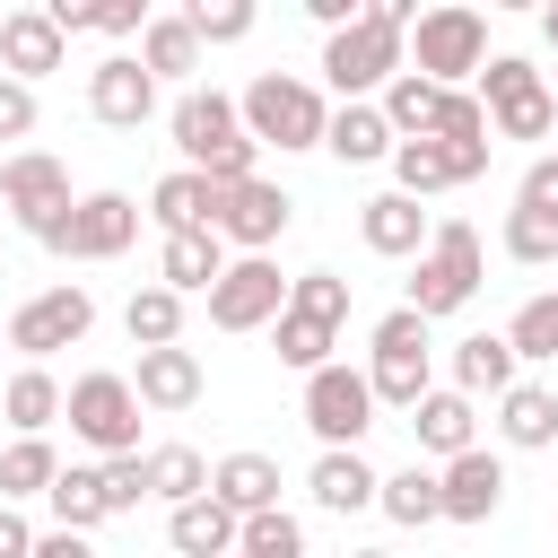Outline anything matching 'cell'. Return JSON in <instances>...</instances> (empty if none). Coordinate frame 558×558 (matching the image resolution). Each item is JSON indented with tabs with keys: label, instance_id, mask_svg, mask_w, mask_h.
<instances>
[{
	"label": "cell",
	"instance_id": "cell-25",
	"mask_svg": "<svg viewBox=\"0 0 558 558\" xmlns=\"http://www.w3.org/2000/svg\"><path fill=\"white\" fill-rule=\"evenodd\" d=\"M514 366H523V357H514L506 331H471V340H453V392H471V401H480V392H488V401L514 392V384H523Z\"/></svg>",
	"mask_w": 558,
	"mask_h": 558
},
{
	"label": "cell",
	"instance_id": "cell-24",
	"mask_svg": "<svg viewBox=\"0 0 558 558\" xmlns=\"http://www.w3.org/2000/svg\"><path fill=\"white\" fill-rule=\"evenodd\" d=\"M235 541H244V514L218 506V497H192V506L166 514V549L174 558H235Z\"/></svg>",
	"mask_w": 558,
	"mask_h": 558
},
{
	"label": "cell",
	"instance_id": "cell-8",
	"mask_svg": "<svg viewBox=\"0 0 558 558\" xmlns=\"http://www.w3.org/2000/svg\"><path fill=\"white\" fill-rule=\"evenodd\" d=\"M375 384H366V366H323V375H305V427L323 436V453H357L366 445V427H375Z\"/></svg>",
	"mask_w": 558,
	"mask_h": 558
},
{
	"label": "cell",
	"instance_id": "cell-1",
	"mask_svg": "<svg viewBox=\"0 0 558 558\" xmlns=\"http://www.w3.org/2000/svg\"><path fill=\"white\" fill-rule=\"evenodd\" d=\"M410 26H418V0H366L349 35H323V87L340 105H375L410 70Z\"/></svg>",
	"mask_w": 558,
	"mask_h": 558
},
{
	"label": "cell",
	"instance_id": "cell-28",
	"mask_svg": "<svg viewBox=\"0 0 558 558\" xmlns=\"http://www.w3.org/2000/svg\"><path fill=\"white\" fill-rule=\"evenodd\" d=\"M323 148L340 157V166H392V122H384V105H331V131H323Z\"/></svg>",
	"mask_w": 558,
	"mask_h": 558
},
{
	"label": "cell",
	"instance_id": "cell-35",
	"mask_svg": "<svg viewBox=\"0 0 558 558\" xmlns=\"http://www.w3.org/2000/svg\"><path fill=\"white\" fill-rule=\"evenodd\" d=\"M122 331H131V349H174L183 340V296L174 288H131V305H122Z\"/></svg>",
	"mask_w": 558,
	"mask_h": 558
},
{
	"label": "cell",
	"instance_id": "cell-51",
	"mask_svg": "<svg viewBox=\"0 0 558 558\" xmlns=\"http://www.w3.org/2000/svg\"><path fill=\"white\" fill-rule=\"evenodd\" d=\"M541 44H549V52H558V0H549V9H541Z\"/></svg>",
	"mask_w": 558,
	"mask_h": 558
},
{
	"label": "cell",
	"instance_id": "cell-39",
	"mask_svg": "<svg viewBox=\"0 0 558 558\" xmlns=\"http://www.w3.org/2000/svg\"><path fill=\"white\" fill-rule=\"evenodd\" d=\"M506 340H514V357H523V366H549V357H558V288L523 296V305H514V323H506Z\"/></svg>",
	"mask_w": 558,
	"mask_h": 558
},
{
	"label": "cell",
	"instance_id": "cell-12",
	"mask_svg": "<svg viewBox=\"0 0 558 558\" xmlns=\"http://www.w3.org/2000/svg\"><path fill=\"white\" fill-rule=\"evenodd\" d=\"M288 218H296V201L270 183V174H253V183H235V192H218V244H235V253H270L279 235H288Z\"/></svg>",
	"mask_w": 558,
	"mask_h": 558
},
{
	"label": "cell",
	"instance_id": "cell-22",
	"mask_svg": "<svg viewBox=\"0 0 558 558\" xmlns=\"http://www.w3.org/2000/svg\"><path fill=\"white\" fill-rule=\"evenodd\" d=\"M227 279V244H218V227H192V235H166L157 244V288H174V296H209Z\"/></svg>",
	"mask_w": 558,
	"mask_h": 558
},
{
	"label": "cell",
	"instance_id": "cell-52",
	"mask_svg": "<svg viewBox=\"0 0 558 558\" xmlns=\"http://www.w3.org/2000/svg\"><path fill=\"white\" fill-rule=\"evenodd\" d=\"M349 558H392V549H349Z\"/></svg>",
	"mask_w": 558,
	"mask_h": 558
},
{
	"label": "cell",
	"instance_id": "cell-48",
	"mask_svg": "<svg viewBox=\"0 0 558 558\" xmlns=\"http://www.w3.org/2000/svg\"><path fill=\"white\" fill-rule=\"evenodd\" d=\"M26 131H35V87L0 70V140H26Z\"/></svg>",
	"mask_w": 558,
	"mask_h": 558
},
{
	"label": "cell",
	"instance_id": "cell-30",
	"mask_svg": "<svg viewBox=\"0 0 558 558\" xmlns=\"http://www.w3.org/2000/svg\"><path fill=\"white\" fill-rule=\"evenodd\" d=\"M497 436H506L514 453L558 445V392H549V384H514V392H497Z\"/></svg>",
	"mask_w": 558,
	"mask_h": 558
},
{
	"label": "cell",
	"instance_id": "cell-38",
	"mask_svg": "<svg viewBox=\"0 0 558 558\" xmlns=\"http://www.w3.org/2000/svg\"><path fill=\"white\" fill-rule=\"evenodd\" d=\"M270 340H279V366H296V375H323V366H331V349H340V331H331V323H314V314H296V305L270 323Z\"/></svg>",
	"mask_w": 558,
	"mask_h": 558
},
{
	"label": "cell",
	"instance_id": "cell-53",
	"mask_svg": "<svg viewBox=\"0 0 558 558\" xmlns=\"http://www.w3.org/2000/svg\"><path fill=\"white\" fill-rule=\"evenodd\" d=\"M0 166H9V157H0Z\"/></svg>",
	"mask_w": 558,
	"mask_h": 558
},
{
	"label": "cell",
	"instance_id": "cell-40",
	"mask_svg": "<svg viewBox=\"0 0 558 558\" xmlns=\"http://www.w3.org/2000/svg\"><path fill=\"white\" fill-rule=\"evenodd\" d=\"M183 26H192V35H201V52H209V44H244V35L262 26V9H253V0H192V9H183Z\"/></svg>",
	"mask_w": 558,
	"mask_h": 558
},
{
	"label": "cell",
	"instance_id": "cell-14",
	"mask_svg": "<svg viewBox=\"0 0 558 558\" xmlns=\"http://www.w3.org/2000/svg\"><path fill=\"white\" fill-rule=\"evenodd\" d=\"M166 131H174L183 166L201 174L227 140H244V113H235V96H227V87H183V96H174V113H166Z\"/></svg>",
	"mask_w": 558,
	"mask_h": 558
},
{
	"label": "cell",
	"instance_id": "cell-21",
	"mask_svg": "<svg viewBox=\"0 0 558 558\" xmlns=\"http://www.w3.org/2000/svg\"><path fill=\"white\" fill-rule=\"evenodd\" d=\"M357 235H366V253H384V262H418L427 235H436V218H427L410 192H375V201L357 209Z\"/></svg>",
	"mask_w": 558,
	"mask_h": 558
},
{
	"label": "cell",
	"instance_id": "cell-47",
	"mask_svg": "<svg viewBox=\"0 0 558 558\" xmlns=\"http://www.w3.org/2000/svg\"><path fill=\"white\" fill-rule=\"evenodd\" d=\"M148 17H157V9H140V0H96L87 35H113V44H122V35H148Z\"/></svg>",
	"mask_w": 558,
	"mask_h": 558
},
{
	"label": "cell",
	"instance_id": "cell-5",
	"mask_svg": "<svg viewBox=\"0 0 558 558\" xmlns=\"http://www.w3.org/2000/svg\"><path fill=\"white\" fill-rule=\"evenodd\" d=\"M410 70H418V78H436V87L480 78V70H488V17H480V9H462V0L418 9V26H410Z\"/></svg>",
	"mask_w": 558,
	"mask_h": 558
},
{
	"label": "cell",
	"instance_id": "cell-18",
	"mask_svg": "<svg viewBox=\"0 0 558 558\" xmlns=\"http://www.w3.org/2000/svg\"><path fill=\"white\" fill-rule=\"evenodd\" d=\"M410 436H418V453L445 471L453 453H471V445H480V401H471V392H453V384H436V392L410 410Z\"/></svg>",
	"mask_w": 558,
	"mask_h": 558
},
{
	"label": "cell",
	"instance_id": "cell-9",
	"mask_svg": "<svg viewBox=\"0 0 558 558\" xmlns=\"http://www.w3.org/2000/svg\"><path fill=\"white\" fill-rule=\"evenodd\" d=\"M96 331V296L78 288V279H61V288H35L17 314H9V349L26 357V366H44L52 349H78Z\"/></svg>",
	"mask_w": 558,
	"mask_h": 558
},
{
	"label": "cell",
	"instance_id": "cell-29",
	"mask_svg": "<svg viewBox=\"0 0 558 558\" xmlns=\"http://www.w3.org/2000/svg\"><path fill=\"white\" fill-rule=\"evenodd\" d=\"M148 218H157V235H192V227H209V218H218V183H209V174H192V166H174V174H157Z\"/></svg>",
	"mask_w": 558,
	"mask_h": 558
},
{
	"label": "cell",
	"instance_id": "cell-27",
	"mask_svg": "<svg viewBox=\"0 0 558 558\" xmlns=\"http://www.w3.org/2000/svg\"><path fill=\"white\" fill-rule=\"evenodd\" d=\"M52 532H87L96 541V523H113V497H105V462H61V480H52Z\"/></svg>",
	"mask_w": 558,
	"mask_h": 558
},
{
	"label": "cell",
	"instance_id": "cell-50",
	"mask_svg": "<svg viewBox=\"0 0 558 558\" xmlns=\"http://www.w3.org/2000/svg\"><path fill=\"white\" fill-rule=\"evenodd\" d=\"M35 558H96V541H87V532H44Z\"/></svg>",
	"mask_w": 558,
	"mask_h": 558
},
{
	"label": "cell",
	"instance_id": "cell-11",
	"mask_svg": "<svg viewBox=\"0 0 558 558\" xmlns=\"http://www.w3.org/2000/svg\"><path fill=\"white\" fill-rule=\"evenodd\" d=\"M279 314H288L279 262H270V253H235L227 279L209 288V331H262V323H279Z\"/></svg>",
	"mask_w": 558,
	"mask_h": 558
},
{
	"label": "cell",
	"instance_id": "cell-41",
	"mask_svg": "<svg viewBox=\"0 0 558 558\" xmlns=\"http://www.w3.org/2000/svg\"><path fill=\"white\" fill-rule=\"evenodd\" d=\"M427 140H445V148H488L497 131H488V105L471 96V87H445V105H436V131Z\"/></svg>",
	"mask_w": 558,
	"mask_h": 558
},
{
	"label": "cell",
	"instance_id": "cell-45",
	"mask_svg": "<svg viewBox=\"0 0 558 558\" xmlns=\"http://www.w3.org/2000/svg\"><path fill=\"white\" fill-rule=\"evenodd\" d=\"M514 209H532V218H558V148L523 166V183H514Z\"/></svg>",
	"mask_w": 558,
	"mask_h": 558
},
{
	"label": "cell",
	"instance_id": "cell-49",
	"mask_svg": "<svg viewBox=\"0 0 558 558\" xmlns=\"http://www.w3.org/2000/svg\"><path fill=\"white\" fill-rule=\"evenodd\" d=\"M35 541H44V532H35L17 506H0V558H35Z\"/></svg>",
	"mask_w": 558,
	"mask_h": 558
},
{
	"label": "cell",
	"instance_id": "cell-4",
	"mask_svg": "<svg viewBox=\"0 0 558 558\" xmlns=\"http://www.w3.org/2000/svg\"><path fill=\"white\" fill-rule=\"evenodd\" d=\"M375 357H366V384H375V401L384 410H418L427 392H436V340H427V323L410 314V305H392L384 323H375V340H366Z\"/></svg>",
	"mask_w": 558,
	"mask_h": 558
},
{
	"label": "cell",
	"instance_id": "cell-20",
	"mask_svg": "<svg viewBox=\"0 0 558 558\" xmlns=\"http://www.w3.org/2000/svg\"><path fill=\"white\" fill-rule=\"evenodd\" d=\"M61 61H70V35L52 26V9H9V17H0V70H9V78L35 87V78L61 70Z\"/></svg>",
	"mask_w": 558,
	"mask_h": 558
},
{
	"label": "cell",
	"instance_id": "cell-13",
	"mask_svg": "<svg viewBox=\"0 0 558 558\" xmlns=\"http://www.w3.org/2000/svg\"><path fill=\"white\" fill-rule=\"evenodd\" d=\"M87 113H96L105 131H140V122L157 113V78H148V61H140V52H105V61L87 70Z\"/></svg>",
	"mask_w": 558,
	"mask_h": 558
},
{
	"label": "cell",
	"instance_id": "cell-36",
	"mask_svg": "<svg viewBox=\"0 0 558 558\" xmlns=\"http://www.w3.org/2000/svg\"><path fill=\"white\" fill-rule=\"evenodd\" d=\"M401 532H427V523H445V488H436V471L427 462H410V471H392L384 480V497H375Z\"/></svg>",
	"mask_w": 558,
	"mask_h": 558
},
{
	"label": "cell",
	"instance_id": "cell-16",
	"mask_svg": "<svg viewBox=\"0 0 558 558\" xmlns=\"http://www.w3.org/2000/svg\"><path fill=\"white\" fill-rule=\"evenodd\" d=\"M480 174H488V148H445V140H401L392 148V192H410V201L480 183Z\"/></svg>",
	"mask_w": 558,
	"mask_h": 558
},
{
	"label": "cell",
	"instance_id": "cell-43",
	"mask_svg": "<svg viewBox=\"0 0 558 558\" xmlns=\"http://www.w3.org/2000/svg\"><path fill=\"white\" fill-rule=\"evenodd\" d=\"M288 305L340 331V323H349V279H340V270H296V279H288Z\"/></svg>",
	"mask_w": 558,
	"mask_h": 558
},
{
	"label": "cell",
	"instance_id": "cell-37",
	"mask_svg": "<svg viewBox=\"0 0 558 558\" xmlns=\"http://www.w3.org/2000/svg\"><path fill=\"white\" fill-rule=\"evenodd\" d=\"M375 105H384L392 140H427V131H436V105H445V87H436V78H418V70H401V78H392Z\"/></svg>",
	"mask_w": 558,
	"mask_h": 558
},
{
	"label": "cell",
	"instance_id": "cell-42",
	"mask_svg": "<svg viewBox=\"0 0 558 558\" xmlns=\"http://www.w3.org/2000/svg\"><path fill=\"white\" fill-rule=\"evenodd\" d=\"M497 244H506V262H523V270H549V262H558V218H532V209H506V227H497Z\"/></svg>",
	"mask_w": 558,
	"mask_h": 558
},
{
	"label": "cell",
	"instance_id": "cell-17",
	"mask_svg": "<svg viewBox=\"0 0 558 558\" xmlns=\"http://www.w3.org/2000/svg\"><path fill=\"white\" fill-rule=\"evenodd\" d=\"M131 392H140V410H192L201 392H209V375H201V349H140V366H131Z\"/></svg>",
	"mask_w": 558,
	"mask_h": 558
},
{
	"label": "cell",
	"instance_id": "cell-46",
	"mask_svg": "<svg viewBox=\"0 0 558 558\" xmlns=\"http://www.w3.org/2000/svg\"><path fill=\"white\" fill-rule=\"evenodd\" d=\"M105 497H113V514H140V506H148V471H140V453L105 462Z\"/></svg>",
	"mask_w": 558,
	"mask_h": 558
},
{
	"label": "cell",
	"instance_id": "cell-6",
	"mask_svg": "<svg viewBox=\"0 0 558 558\" xmlns=\"http://www.w3.org/2000/svg\"><path fill=\"white\" fill-rule=\"evenodd\" d=\"M61 418H70V436H78L87 453H105V462L140 453V392H131V375H113V366L78 375L70 401H61Z\"/></svg>",
	"mask_w": 558,
	"mask_h": 558
},
{
	"label": "cell",
	"instance_id": "cell-33",
	"mask_svg": "<svg viewBox=\"0 0 558 558\" xmlns=\"http://www.w3.org/2000/svg\"><path fill=\"white\" fill-rule=\"evenodd\" d=\"M52 480H61V453H52V436H9V453H0V506L52 497Z\"/></svg>",
	"mask_w": 558,
	"mask_h": 558
},
{
	"label": "cell",
	"instance_id": "cell-44",
	"mask_svg": "<svg viewBox=\"0 0 558 558\" xmlns=\"http://www.w3.org/2000/svg\"><path fill=\"white\" fill-rule=\"evenodd\" d=\"M235 558H314V549H305V523L279 506V514H253V523H244Z\"/></svg>",
	"mask_w": 558,
	"mask_h": 558
},
{
	"label": "cell",
	"instance_id": "cell-2",
	"mask_svg": "<svg viewBox=\"0 0 558 558\" xmlns=\"http://www.w3.org/2000/svg\"><path fill=\"white\" fill-rule=\"evenodd\" d=\"M480 270H488V253H480V227L471 218H436V235H427V253L410 262V314L418 323H445V314H462L471 296H480Z\"/></svg>",
	"mask_w": 558,
	"mask_h": 558
},
{
	"label": "cell",
	"instance_id": "cell-34",
	"mask_svg": "<svg viewBox=\"0 0 558 558\" xmlns=\"http://www.w3.org/2000/svg\"><path fill=\"white\" fill-rule=\"evenodd\" d=\"M140 61H148V78H157V87L201 70V35L183 26V9H157V17H148V35H140Z\"/></svg>",
	"mask_w": 558,
	"mask_h": 558
},
{
	"label": "cell",
	"instance_id": "cell-23",
	"mask_svg": "<svg viewBox=\"0 0 558 558\" xmlns=\"http://www.w3.org/2000/svg\"><path fill=\"white\" fill-rule=\"evenodd\" d=\"M305 497H314L323 514H366V506L384 497V471H375L366 453H314V471H305Z\"/></svg>",
	"mask_w": 558,
	"mask_h": 558
},
{
	"label": "cell",
	"instance_id": "cell-19",
	"mask_svg": "<svg viewBox=\"0 0 558 558\" xmlns=\"http://www.w3.org/2000/svg\"><path fill=\"white\" fill-rule=\"evenodd\" d=\"M436 488H445V523H488L506 506V462L488 445H471V453H453L436 471Z\"/></svg>",
	"mask_w": 558,
	"mask_h": 558
},
{
	"label": "cell",
	"instance_id": "cell-3",
	"mask_svg": "<svg viewBox=\"0 0 558 558\" xmlns=\"http://www.w3.org/2000/svg\"><path fill=\"white\" fill-rule=\"evenodd\" d=\"M235 113H244V131H253L262 148H279V157L323 148V131H331L323 87H314V78H296V70H262V78L235 96Z\"/></svg>",
	"mask_w": 558,
	"mask_h": 558
},
{
	"label": "cell",
	"instance_id": "cell-32",
	"mask_svg": "<svg viewBox=\"0 0 558 558\" xmlns=\"http://www.w3.org/2000/svg\"><path fill=\"white\" fill-rule=\"evenodd\" d=\"M140 471H148V497L174 514V506H192V497H209V462L192 453V445H148L140 453Z\"/></svg>",
	"mask_w": 558,
	"mask_h": 558
},
{
	"label": "cell",
	"instance_id": "cell-10",
	"mask_svg": "<svg viewBox=\"0 0 558 558\" xmlns=\"http://www.w3.org/2000/svg\"><path fill=\"white\" fill-rule=\"evenodd\" d=\"M0 209L44 244L78 201H70V166L61 157H44V148H9V166H0Z\"/></svg>",
	"mask_w": 558,
	"mask_h": 558
},
{
	"label": "cell",
	"instance_id": "cell-26",
	"mask_svg": "<svg viewBox=\"0 0 558 558\" xmlns=\"http://www.w3.org/2000/svg\"><path fill=\"white\" fill-rule=\"evenodd\" d=\"M209 497L235 506L244 523L253 514H279V462L270 453H227V462H209Z\"/></svg>",
	"mask_w": 558,
	"mask_h": 558
},
{
	"label": "cell",
	"instance_id": "cell-15",
	"mask_svg": "<svg viewBox=\"0 0 558 558\" xmlns=\"http://www.w3.org/2000/svg\"><path fill=\"white\" fill-rule=\"evenodd\" d=\"M140 244V201L131 192H78V209H70V262H113V253H131Z\"/></svg>",
	"mask_w": 558,
	"mask_h": 558
},
{
	"label": "cell",
	"instance_id": "cell-31",
	"mask_svg": "<svg viewBox=\"0 0 558 558\" xmlns=\"http://www.w3.org/2000/svg\"><path fill=\"white\" fill-rule=\"evenodd\" d=\"M61 401H70V392H61V375H52V366H17V375L0 384V410H9V427H17V436H44V427L61 418Z\"/></svg>",
	"mask_w": 558,
	"mask_h": 558
},
{
	"label": "cell",
	"instance_id": "cell-7",
	"mask_svg": "<svg viewBox=\"0 0 558 558\" xmlns=\"http://www.w3.org/2000/svg\"><path fill=\"white\" fill-rule=\"evenodd\" d=\"M480 105H488V131L497 140H549L558 131V105H549V87H541V70L523 52H488Z\"/></svg>",
	"mask_w": 558,
	"mask_h": 558
}]
</instances>
